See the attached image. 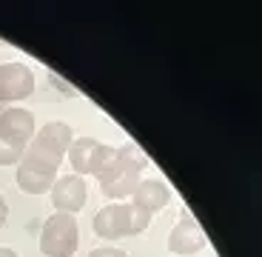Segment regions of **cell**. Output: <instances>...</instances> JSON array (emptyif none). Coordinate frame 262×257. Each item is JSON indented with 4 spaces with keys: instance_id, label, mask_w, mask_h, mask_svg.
<instances>
[{
    "instance_id": "5",
    "label": "cell",
    "mask_w": 262,
    "mask_h": 257,
    "mask_svg": "<svg viewBox=\"0 0 262 257\" xmlns=\"http://www.w3.org/2000/svg\"><path fill=\"white\" fill-rule=\"evenodd\" d=\"M112 152H114V146H105L94 137H74L66 157L72 163V174L83 177V174H94L105 160L112 157Z\"/></svg>"
},
{
    "instance_id": "1",
    "label": "cell",
    "mask_w": 262,
    "mask_h": 257,
    "mask_svg": "<svg viewBox=\"0 0 262 257\" xmlns=\"http://www.w3.org/2000/svg\"><path fill=\"white\" fill-rule=\"evenodd\" d=\"M94 177H97L105 197L120 203V200L131 197L134 189L140 186V180H143V160L128 146H114L112 157L94 171Z\"/></svg>"
},
{
    "instance_id": "6",
    "label": "cell",
    "mask_w": 262,
    "mask_h": 257,
    "mask_svg": "<svg viewBox=\"0 0 262 257\" xmlns=\"http://www.w3.org/2000/svg\"><path fill=\"white\" fill-rule=\"evenodd\" d=\"M34 72L26 63H0V103H20L32 97Z\"/></svg>"
},
{
    "instance_id": "16",
    "label": "cell",
    "mask_w": 262,
    "mask_h": 257,
    "mask_svg": "<svg viewBox=\"0 0 262 257\" xmlns=\"http://www.w3.org/2000/svg\"><path fill=\"white\" fill-rule=\"evenodd\" d=\"M0 257H20L17 251H12V249H3V246H0Z\"/></svg>"
},
{
    "instance_id": "3",
    "label": "cell",
    "mask_w": 262,
    "mask_h": 257,
    "mask_svg": "<svg viewBox=\"0 0 262 257\" xmlns=\"http://www.w3.org/2000/svg\"><path fill=\"white\" fill-rule=\"evenodd\" d=\"M72 140H74L72 126L63 123V120H52V123H46V126H37L34 137L29 140V146H26V154H32V157L60 169V163L66 160V152H69Z\"/></svg>"
},
{
    "instance_id": "7",
    "label": "cell",
    "mask_w": 262,
    "mask_h": 257,
    "mask_svg": "<svg viewBox=\"0 0 262 257\" xmlns=\"http://www.w3.org/2000/svg\"><path fill=\"white\" fill-rule=\"evenodd\" d=\"M14 177H17V186L26 194H46L54 186V180H57V169L43 163V160H37V157H32V154H23V160L17 163Z\"/></svg>"
},
{
    "instance_id": "4",
    "label": "cell",
    "mask_w": 262,
    "mask_h": 257,
    "mask_svg": "<svg viewBox=\"0 0 262 257\" xmlns=\"http://www.w3.org/2000/svg\"><path fill=\"white\" fill-rule=\"evenodd\" d=\"M80 243V226L74 214L54 211L40 229V251L46 257H74Z\"/></svg>"
},
{
    "instance_id": "10",
    "label": "cell",
    "mask_w": 262,
    "mask_h": 257,
    "mask_svg": "<svg viewBox=\"0 0 262 257\" xmlns=\"http://www.w3.org/2000/svg\"><path fill=\"white\" fill-rule=\"evenodd\" d=\"M0 132H6L9 137L20 140V143H26L34 137L37 132V123H34V114L23 106H9L6 112L0 114Z\"/></svg>"
},
{
    "instance_id": "11",
    "label": "cell",
    "mask_w": 262,
    "mask_h": 257,
    "mask_svg": "<svg viewBox=\"0 0 262 257\" xmlns=\"http://www.w3.org/2000/svg\"><path fill=\"white\" fill-rule=\"evenodd\" d=\"M168 200H171V189H168V186H165L163 180L148 177V180H140V186L134 189V194L128 197V203H134V206H140L143 211L154 214V211L165 209Z\"/></svg>"
},
{
    "instance_id": "15",
    "label": "cell",
    "mask_w": 262,
    "mask_h": 257,
    "mask_svg": "<svg viewBox=\"0 0 262 257\" xmlns=\"http://www.w3.org/2000/svg\"><path fill=\"white\" fill-rule=\"evenodd\" d=\"M6 218H9V206H6V197L0 194V229H3V223H6Z\"/></svg>"
},
{
    "instance_id": "14",
    "label": "cell",
    "mask_w": 262,
    "mask_h": 257,
    "mask_svg": "<svg viewBox=\"0 0 262 257\" xmlns=\"http://www.w3.org/2000/svg\"><path fill=\"white\" fill-rule=\"evenodd\" d=\"M89 257H128V251L117 249V246H100V249L89 251Z\"/></svg>"
},
{
    "instance_id": "2",
    "label": "cell",
    "mask_w": 262,
    "mask_h": 257,
    "mask_svg": "<svg viewBox=\"0 0 262 257\" xmlns=\"http://www.w3.org/2000/svg\"><path fill=\"white\" fill-rule=\"evenodd\" d=\"M148 211H143L134 203H108L94 214L92 229L97 238L103 240H120V238H131V234H143L151 226Z\"/></svg>"
},
{
    "instance_id": "13",
    "label": "cell",
    "mask_w": 262,
    "mask_h": 257,
    "mask_svg": "<svg viewBox=\"0 0 262 257\" xmlns=\"http://www.w3.org/2000/svg\"><path fill=\"white\" fill-rule=\"evenodd\" d=\"M49 83H52L54 89H60V92H63V94H69V97H77V89H74V86H69V83H66V80H63V77H60V74L49 72Z\"/></svg>"
},
{
    "instance_id": "8",
    "label": "cell",
    "mask_w": 262,
    "mask_h": 257,
    "mask_svg": "<svg viewBox=\"0 0 262 257\" xmlns=\"http://www.w3.org/2000/svg\"><path fill=\"white\" fill-rule=\"evenodd\" d=\"M205 246H208V238H205L203 226L196 223L191 214H183L168 234V249H171V254H177V257L200 254Z\"/></svg>"
},
{
    "instance_id": "9",
    "label": "cell",
    "mask_w": 262,
    "mask_h": 257,
    "mask_svg": "<svg viewBox=\"0 0 262 257\" xmlns=\"http://www.w3.org/2000/svg\"><path fill=\"white\" fill-rule=\"evenodd\" d=\"M49 194H52V203L57 211H63V214H77L85 206V200H89V186L77 174H63V177L54 180Z\"/></svg>"
},
{
    "instance_id": "12",
    "label": "cell",
    "mask_w": 262,
    "mask_h": 257,
    "mask_svg": "<svg viewBox=\"0 0 262 257\" xmlns=\"http://www.w3.org/2000/svg\"><path fill=\"white\" fill-rule=\"evenodd\" d=\"M23 154H26V143L0 132V166H17L23 160Z\"/></svg>"
}]
</instances>
